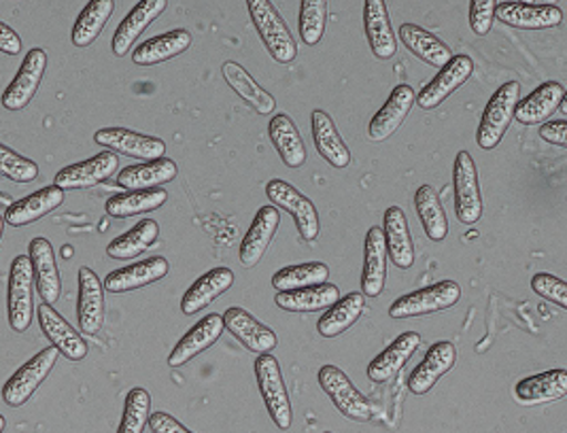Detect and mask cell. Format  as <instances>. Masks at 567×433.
Returning <instances> with one entry per match:
<instances>
[{
  "instance_id": "6da1fadb",
  "label": "cell",
  "mask_w": 567,
  "mask_h": 433,
  "mask_svg": "<svg viewBox=\"0 0 567 433\" xmlns=\"http://www.w3.org/2000/svg\"><path fill=\"white\" fill-rule=\"evenodd\" d=\"M247 9L251 13L259 39L272 55V60H277L279 64H291L298 55V45L279 9L270 0H247Z\"/></svg>"
},
{
  "instance_id": "7a4b0ae2",
  "label": "cell",
  "mask_w": 567,
  "mask_h": 433,
  "mask_svg": "<svg viewBox=\"0 0 567 433\" xmlns=\"http://www.w3.org/2000/svg\"><path fill=\"white\" fill-rule=\"evenodd\" d=\"M7 317L11 330L24 333L34 321V270L28 255H18L9 270Z\"/></svg>"
},
{
  "instance_id": "3957f363",
  "label": "cell",
  "mask_w": 567,
  "mask_h": 433,
  "mask_svg": "<svg viewBox=\"0 0 567 433\" xmlns=\"http://www.w3.org/2000/svg\"><path fill=\"white\" fill-rule=\"evenodd\" d=\"M256 381H258L261 400L266 404L272 423L281 432H287L293 423V408H291L289 391H287V384L281 374V365L272 353L258 355L256 359Z\"/></svg>"
},
{
  "instance_id": "277c9868",
  "label": "cell",
  "mask_w": 567,
  "mask_h": 433,
  "mask_svg": "<svg viewBox=\"0 0 567 433\" xmlns=\"http://www.w3.org/2000/svg\"><path fill=\"white\" fill-rule=\"evenodd\" d=\"M520 101V83L508 81L493 96L481 117V126L476 132V143L481 150H495L506 136L508 127L515 120L516 104Z\"/></svg>"
},
{
  "instance_id": "5b68a950",
  "label": "cell",
  "mask_w": 567,
  "mask_h": 433,
  "mask_svg": "<svg viewBox=\"0 0 567 433\" xmlns=\"http://www.w3.org/2000/svg\"><path fill=\"white\" fill-rule=\"evenodd\" d=\"M462 300V287L455 280H440L430 287H423L413 293H406L398 298L391 308L389 315L393 319H409V317H425V315H436L442 310H449Z\"/></svg>"
},
{
  "instance_id": "8992f818",
  "label": "cell",
  "mask_w": 567,
  "mask_h": 433,
  "mask_svg": "<svg viewBox=\"0 0 567 433\" xmlns=\"http://www.w3.org/2000/svg\"><path fill=\"white\" fill-rule=\"evenodd\" d=\"M266 196L270 198L275 208H284L293 217L302 240L312 243L319 238V231H321L319 213L315 204L310 203L305 194H300L293 185H289L284 178H272L266 185Z\"/></svg>"
},
{
  "instance_id": "52a82bcc",
  "label": "cell",
  "mask_w": 567,
  "mask_h": 433,
  "mask_svg": "<svg viewBox=\"0 0 567 433\" xmlns=\"http://www.w3.org/2000/svg\"><path fill=\"white\" fill-rule=\"evenodd\" d=\"M58 349H43L41 353L28 359L27 363L4 382L2 386V402L9 408H20L37 393V389L52 374L53 365L58 361Z\"/></svg>"
},
{
  "instance_id": "ba28073f",
  "label": "cell",
  "mask_w": 567,
  "mask_h": 433,
  "mask_svg": "<svg viewBox=\"0 0 567 433\" xmlns=\"http://www.w3.org/2000/svg\"><path fill=\"white\" fill-rule=\"evenodd\" d=\"M319 384H321L323 393L332 400V404L340 410V414L347 416L349 421L368 423L372 419L370 402L340 368L323 365L319 370Z\"/></svg>"
},
{
  "instance_id": "9c48e42d",
  "label": "cell",
  "mask_w": 567,
  "mask_h": 433,
  "mask_svg": "<svg viewBox=\"0 0 567 433\" xmlns=\"http://www.w3.org/2000/svg\"><path fill=\"white\" fill-rule=\"evenodd\" d=\"M455 181V213L460 224L474 226L483 217V198L478 185V168L467 152L457 153L453 166Z\"/></svg>"
},
{
  "instance_id": "30bf717a",
  "label": "cell",
  "mask_w": 567,
  "mask_h": 433,
  "mask_svg": "<svg viewBox=\"0 0 567 433\" xmlns=\"http://www.w3.org/2000/svg\"><path fill=\"white\" fill-rule=\"evenodd\" d=\"M45 71H48L45 50L34 48V50L28 51L18 75L13 76V81L0 96V104L4 106V111H24L32 99L37 96Z\"/></svg>"
},
{
  "instance_id": "8fae6325",
  "label": "cell",
  "mask_w": 567,
  "mask_h": 433,
  "mask_svg": "<svg viewBox=\"0 0 567 433\" xmlns=\"http://www.w3.org/2000/svg\"><path fill=\"white\" fill-rule=\"evenodd\" d=\"M94 143L104 150H113L138 162H154L166 157L164 141L147 134H138L128 127H103L94 134Z\"/></svg>"
},
{
  "instance_id": "7c38bea8",
  "label": "cell",
  "mask_w": 567,
  "mask_h": 433,
  "mask_svg": "<svg viewBox=\"0 0 567 433\" xmlns=\"http://www.w3.org/2000/svg\"><path fill=\"white\" fill-rule=\"evenodd\" d=\"M472 73H474V60L470 55H453L451 62L440 69L439 75L434 76L427 85H423V90L414 96V102L423 111H434L451 94H455V90H460Z\"/></svg>"
},
{
  "instance_id": "4fadbf2b",
  "label": "cell",
  "mask_w": 567,
  "mask_h": 433,
  "mask_svg": "<svg viewBox=\"0 0 567 433\" xmlns=\"http://www.w3.org/2000/svg\"><path fill=\"white\" fill-rule=\"evenodd\" d=\"M120 168V157L113 152H103L90 159H83L78 164H71L62 168L55 178L53 185L60 187L62 192H73V189H87L99 183H104L106 178L113 177Z\"/></svg>"
},
{
  "instance_id": "5bb4252c",
  "label": "cell",
  "mask_w": 567,
  "mask_h": 433,
  "mask_svg": "<svg viewBox=\"0 0 567 433\" xmlns=\"http://www.w3.org/2000/svg\"><path fill=\"white\" fill-rule=\"evenodd\" d=\"M224 328L233 333L234 338L251 353L256 355H266V353H272L279 344V338L277 333L266 328L264 323H259L258 319L254 315H249L247 310L234 306L228 308L224 315Z\"/></svg>"
},
{
  "instance_id": "9a60e30c",
  "label": "cell",
  "mask_w": 567,
  "mask_h": 433,
  "mask_svg": "<svg viewBox=\"0 0 567 433\" xmlns=\"http://www.w3.org/2000/svg\"><path fill=\"white\" fill-rule=\"evenodd\" d=\"M37 319L43 336L52 342L53 349H58V353H62L71 361H81L87 357L90 347L85 338L53 306L39 305Z\"/></svg>"
},
{
  "instance_id": "2e32d148",
  "label": "cell",
  "mask_w": 567,
  "mask_h": 433,
  "mask_svg": "<svg viewBox=\"0 0 567 433\" xmlns=\"http://www.w3.org/2000/svg\"><path fill=\"white\" fill-rule=\"evenodd\" d=\"M28 257L34 270V285H37L39 298L43 300V305H55L62 296V279L55 264L52 243L48 238L30 240Z\"/></svg>"
},
{
  "instance_id": "e0dca14e",
  "label": "cell",
  "mask_w": 567,
  "mask_h": 433,
  "mask_svg": "<svg viewBox=\"0 0 567 433\" xmlns=\"http://www.w3.org/2000/svg\"><path fill=\"white\" fill-rule=\"evenodd\" d=\"M281 226V213L279 208L270 206H261L256 213V219L251 224V228L247 229L240 249H238V257L240 264L245 268H256L259 261L264 259V255L268 251L277 229Z\"/></svg>"
},
{
  "instance_id": "ac0fdd59",
  "label": "cell",
  "mask_w": 567,
  "mask_h": 433,
  "mask_svg": "<svg viewBox=\"0 0 567 433\" xmlns=\"http://www.w3.org/2000/svg\"><path fill=\"white\" fill-rule=\"evenodd\" d=\"M79 330L96 336L104 326V282L92 268H79Z\"/></svg>"
},
{
  "instance_id": "d6986e66",
  "label": "cell",
  "mask_w": 567,
  "mask_h": 433,
  "mask_svg": "<svg viewBox=\"0 0 567 433\" xmlns=\"http://www.w3.org/2000/svg\"><path fill=\"white\" fill-rule=\"evenodd\" d=\"M495 18L502 24L520 30H544L564 22V11L557 4H532V2H502L495 4Z\"/></svg>"
},
{
  "instance_id": "ffe728a7",
  "label": "cell",
  "mask_w": 567,
  "mask_h": 433,
  "mask_svg": "<svg viewBox=\"0 0 567 433\" xmlns=\"http://www.w3.org/2000/svg\"><path fill=\"white\" fill-rule=\"evenodd\" d=\"M388 247L383 228L374 226L365 234V255L361 272V293L363 298H379L388 285Z\"/></svg>"
},
{
  "instance_id": "44dd1931",
  "label": "cell",
  "mask_w": 567,
  "mask_h": 433,
  "mask_svg": "<svg viewBox=\"0 0 567 433\" xmlns=\"http://www.w3.org/2000/svg\"><path fill=\"white\" fill-rule=\"evenodd\" d=\"M168 272H171V264L166 257H150V259L124 266L120 270H113L104 279V289L111 293H130L147 285H154L157 280L166 279Z\"/></svg>"
},
{
  "instance_id": "7402d4cb",
  "label": "cell",
  "mask_w": 567,
  "mask_h": 433,
  "mask_svg": "<svg viewBox=\"0 0 567 433\" xmlns=\"http://www.w3.org/2000/svg\"><path fill=\"white\" fill-rule=\"evenodd\" d=\"M224 331L226 328H224L221 315H217V312L207 315L181 338L177 347L168 355V365L171 368L187 365L194 357L203 355L205 351H208L221 338Z\"/></svg>"
},
{
  "instance_id": "603a6c76",
  "label": "cell",
  "mask_w": 567,
  "mask_h": 433,
  "mask_svg": "<svg viewBox=\"0 0 567 433\" xmlns=\"http://www.w3.org/2000/svg\"><path fill=\"white\" fill-rule=\"evenodd\" d=\"M168 9V0H141L134 4V9L124 18V22L117 25L115 34H113V53L117 58H124L134 43L138 41V37L154 24L155 20Z\"/></svg>"
},
{
  "instance_id": "cb8c5ba5",
  "label": "cell",
  "mask_w": 567,
  "mask_h": 433,
  "mask_svg": "<svg viewBox=\"0 0 567 433\" xmlns=\"http://www.w3.org/2000/svg\"><path fill=\"white\" fill-rule=\"evenodd\" d=\"M62 203H64V192L55 185H48L27 198L9 204L2 219L13 228H27L30 224L48 217L58 206H62Z\"/></svg>"
},
{
  "instance_id": "d4e9b609",
  "label": "cell",
  "mask_w": 567,
  "mask_h": 433,
  "mask_svg": "<svg viewBox=\"0 0 567 433\" xmlns=\"http://www.w3.org/2000/svg\"><path fill=\"white\" fill-rule=\"evenodd\" d=\"M414 90L411 85L402 83L398 85L388 102L383 104V109L370 120V126H368V136L374 141V143H383L388 141L391 134L398 132V127L404 124V120L409 117V113L413 111L414 104Z\"/></svg>"
},
{
  "instance_id": "484cf974",
  "label": "cell",
  "mask_w": 567,
  "mask_h": 433,
  "mask_svg": "<svg viewBox=\"0 0 567 433\" xmlns=\"http://www.w3.org/2000/svg\"><path fill=\"white\" fill-rule=\"evenodd\" d=\"M457 361V349L453 347V342H436L432 344V349L425 353V359L416 365L409 379V389L413 391L414 395H425L430 393L436 382L453 370Z\"/></svg>"
},
{
  "instance_id": "4316f807",
  "label": "cell",
  "mask_w": 567,
  "mask_h": 433,
  "mask_svg": "<svg viewBox=\"0 0 567 433\" xmlns=\"http://www.w3.org/2000/svg\"><path fill=\"white\" fill-rule=\"evenodd\" d=\"M383 236L393 266L409 270L414 264V245L409 217L400 206H389L383 217Z\"/></svg>"
},
{
  "instance_id": "83f0119b",
  "label": "cell",
  "mask_w": 567,
  "mask_h": 433,
  "mask_svg": "<svg viewBox=\"0 0 567 433\" xmlns=\"http://www.w3.org/2000/svg\"><path fill=\"white\" fill-rule=\"evenodd\" d=\"M234 285V272L226 266L213 268L200 279L194 280V285L185 291L181 300V312L183 315H198L207 306L213 305L219 296H224Z\"/></svg>"
},
{
  "instance_id": "f1b7e54d",
  "label": "cell",
  "mask_w": 567,
  "mask_h": 433,
  "mask_svg": "<svg viewBox=\"0 0 567 433\" xmlns=\"http://www.w3.org/2000/svg\"><path fill=\"white\" fill-rule=\"evenodd\" d=\"M566 101V87L557 81H546L536 87L527 99L516 104L515 120L523 126L544 124Z\"/></svg>"
},
{
  "instance_id": "f546056e",
  "label": "cell",
  "mask_w": 567,
  "mask_h": 433,
  "mask_svg": "<svg viewBox=\"0 0 567 433\" xmlns=\"http://www.w3.org/2000/svg\"><path fill=\"white\" fill-rule=\"evenodd\" d=\"M363 25L370 50L379 60H391L398 51L395 34L391 28V16L383 0H365L363 2Z\"/></svg>"
},
{
  "instance_id": "4dcf8cb0",
  "label": "cell",
  "mask_w": 567,
  "mask_h": 433,
  "mask_svg": "<svg viewBox=\"0 0 567 433\" xmlns=\"http://www.w3.org/2000/svg\"><path fill=\"white\" fill-rule=\"evenodd\" d=\"M421 347L416 331L400 333L381 355L374 357L368 365V379L372 382H388L409 363V359Z\"/></svg>"
},
{
  "instance_id": "1f68e13d",
  "label": "cell",
  "mask_w": 567,
  "mask_h": 433,
  "mask_svg": "<svg viewBox=\"0 0 567 433\" xmlns=\"http://www.w3.org/2000/svg\"><path fill=\"white\" fill-rule=\"evenodd\" d=\"M567 393V370L557 368L544 374H536L529 379L516 382L515 398L525 406H538L546 402L564 400Z\"/></svg>"
},
{
  "instance_id": "d6a6232c",
  "label": "cell",
  "mask_w": 567,
  "mask_h": 433,
  "mask_svg": "<svg viewBox=\"0 0 567 433\" xmlns=\"http://www.w3.org/2000/svg\"><path fill=\"white\" fill-rule=\"evenodd\" d=\"M310 126H312V141L319 155L334 168H347L351 164V152L344 145L334 120L326 111L315 109L310 115Z\"/></svg>"
},
{
  "instance_id": "836d02e7",
  "label": "cell",
  "mask_w": 567,
  "mask_h": 433,
  "mask_svg": "<svg viewBox=\"0 0 567 433\" xmlns=\"http://www.w3.org/2000/svg\"><path fill=\"white\" fill-rule=\"evenodd\" d=\"M189 48H192V34L185 28H175L171 32H164L159 37L147 39L145 43L136 45V50L132 51V62L138 66H155L177 58Z\"/></svg>"
},
{
  "instance_id": "e575fe53",
  "label": "cell",
  "mask_w": 567,
  "mask_h": 433,
  "mask_svg": "<svg viewBox=\"0 0 567 433\" xmlns=\"http://www.w3.org/2000/svg\"><path fill=\"white\" fill-rule=\"evenodd\" d=\"M177 175H179L177 164L171 157H162L154 162L126 166L117 175V185L126 192H143V189H155L164 183H171L177 178Z\"/></svg>"
},
{
  "instance_id": "d590c367",
  "label": "cell",
  "mask_w": 567,
  "mask_h": 433,
  "mask_svg": "<svg viewBox=\"0 0 567 433\" xmlns=\"http://www.w3.org/2000/svg\"><path fill=\"white\" fill-rule=\"evenodd\" d=\"M340 300V289L332 282H321L296 291H284L277 293L275 305L285 312H321Z\"/></svg>"
},
{
  "instance_id": "8d00e7d4",
  "label": "cell",
  "mask_w": 567,
  "mask_h": 433,
  "mask_svg": "<svg viewBox=\"0 0 567 433\" xmlns=\"http://www.w3.org/2000/svg\"><path fill=\"white\" fill-rule=\"evenodd\" d=\"M400 41L419 60H423L425 64H430L434 69L446 66L451 62V58H453L451 48L446 43H442L436 34H432L430 30H425L421 25H400Z\"/></svg>"
},
{
  "instance_id": "74e56055",
  "label": "cell",
  "mask_w": 567,
  "mask_h": 433,
  "mask_svg": "<svg viewBox=\"0 0 567 433\" xmlns=\"http://www.w3.org/2000/svg\"><path fill=\"white\" fill-rule=\"evenodd\" d=\"M268 134L287 168H300L307 162V145L289 115H275L268 124Z\"/></svg>"
},
{
  "instance_id": "f35d334b",
  "label": "cell",
  "mask_w": 567,
  "mask_h": 433,
  "mask_svg": "<svg viewBox=\"0 0 567 433\" xmlns=\"http://www.w3.org/2000/svg\"><path fill=\"white\" fill-rule=\"evenodd\" d=\"M221 75L226 79V83L233 87L234 92L247 102L254 111H258L259 115H268L275 111L277 102L275 99L256 83V79L249 75L238 62L228 60L221 66Z\"/></svg>"
},
{
  "instance_id": "ab89813d",
  "label": "cell",
  "mask_w": 567,
  "mask_h": 433,
  "mask_svg": "<svg viewBox=\"0 0 567 433\" xmlns=\"http://www.w3.org/2000/svg\"><path fill=\"white\" fill-rule=\"evenodd\" d=\"M365 306L363 293H349L344 298H340L336 305L330 306L326 310V315L317 321V331L323 338H338L340 333L351 330L358 321H360L361 312Z\"/></svg>"
},
{
  "instance_id": "60d3db41",
  "label": "cell",
  "mask_w": 567,
  "mask_h": 433,
  "mask_svg": "<svg viewBox=\"0 0 567 433\" xmlns=\"http://www.w3.org/2000/svg\"><path fill=\"white\" fill-rule=\"evenodd\" d=\"M159 236V226L154 219H143L134 228L128 229L126 234L117 236L115 240L109 243L106 255L117 261H130L136 259L138 255L145 254Z\"/></svg>"
},
{
  "instance_id": "b9f144b4",
  "label": "cell",
  "mask_w": 567,
  "mask_h": 433,
  "mask_svg": "<svg viewBox=\"0 0 567 433\" xmlns=\"http://www.w3.org/2000/svg\"><path fill=\"white\" fill-rule=\"evenodd\" d=\"M168 200V192L162 187L155 189H143V192H126V194H117L111 196L106 200V213L115 219H128L134 215H145V213H154L159 206H164Z\"/></svg>"
},
{
  "instance_id": "7bdbcfd3",
  "label": "cell",
  "mask_w": 567,
  "mask_h": 433,
  "mask_svg": "<svg viewBox=\"0 0 567 433\" xmlns=\"http://www.w3.org/2000/svg\"><path fill=\"white\" fill-rule=\"evenodd\" d=\"M414 208L427 238L442 243L449 234V217L444 213L439 192L432 185H421L414 194Z\"/></svg>"
},
{
  "instance_id": "ee69618b",
  "label": "cell",
  "mask_w": 567,
  "mask_h": 433,
  "mask_svg": "<svg viewBox=\"0 0 567 433\" xmlns=\"http://www.w3.org/2000/svg\"><path fill=\"white\" fill-rule=\"evenodd\" d=\"M115 11L113 0H92L85 4V9L79 13L78 22L73 25L71 41L75 48H90L101 34L104 25L111 20Z\"/></svg>"
},
{
  "instance_id": "f6af8a7d",
  "label": "cell",
  "mask_w": 567,
  "mask_h": 433,
  "mask_svg": "<svg viewBox=\"0 0 567 433\" xmlns=\"http://www.w3.org/2000/svg\"><path fill=\"white\" fill-rule=\"evenodd\" d=\"M330 279V268L323 261H309V264H296V266H287L284 270H279L272 277V287L284 293V291H296V289H305L312 285H321Z\"/></svg>"
},
{
  "instance_id": "bcb514c9",
  "label": "cell",
  "mask_w": 567,
  "mask_h": 433,
  "mask_svg": "<svg viewBox=\"0 0 567 433\" xmlns=\"http://www.w3.org/2000/svg\"><path fill=\"white\" fill-rule=\"evenodd\" d=\"M152 416V395L143 386L130 389L117 433H143Z\"/></svg>"
},
{
  "instance_id": "7dc6e473",
  "label": "cell",
  "mask_w": 567,
  "mask_h": 433,
  "mask_svg": "<svg viewBox=\"0 0 567 433\" xmlns=\"http://www.w3.org/2000/svg\"><path fill=\"white\" fill-rule=\"evenodd\" d=\"M326 22H328V2L326 0H302L300 2V18L298 28L300 37L307 45L321 43L326 34Z\"/></svg>"
},
{
  "instance_id": "c3c4849f",
  "label": "cell",
  "mask_w": 567,
  "mask_h": 433,
  "mask_svg": "<svg viewBox=\"0 0 567 433\" xmlns=\"http://www.w3.org/2000/svg\"><path fill=\"white\" fill-rule=\"evenodd\" d=\"M0 175L16 183H32L39 177V166L37 162L0 143Z\"/></svg>"
},
{
  "instance_id": "681fc988",
  "label": "cell",
  "mask_w": 567,
  "mask_h": 433,
  "mask_svg": "<svg viewBox=\"0 0 567 433\" xmlns=\"http://www.w3.org/2000/svg\"><path fill=\"white\" fill-rule=\"evenodd\" d=\"M532 289L553 305L561 306L567 308V282L566 280L559 279V277H553V275H546L540 272L532 279Z\"/></svg>"
},
{
  "instance_id": "f907efd6",
  "label": "cell",
  "mask_w": 567,
  "mask_h": 433,
  "mask_svg": "<svg viewBox=\"0 0 567 433\" xmlns=\"http://www.w3.org/2000/svg\"><path fill=\"white\" fill-rule=\"evenodd\" d=\"M495 18V2L493 0H472L470 2V25L474 34L487 37Z\"/></svg>"
},
{
  "instance_id": "816d5d0a",
  "label": "cell",
  "mask_w": 567,
  "mask_h": 433,
  "mask_svg": "<svg viewBox=\"0 0 567 433\" xmlns=\"http://www.w3.org/2000/svg\"><path fill=\"white\" fill-rule=\"evenodd\" d=\"M150 427L154 433H194L187 427H183L175 416H171L168 412H154L150 416Z\"/></svg>"
},
{
  "instance_id": "f5cc1de1",
  "label": "cell",
  "mask_w": 567,
  "mask_h": 433,
  "mask_svg": "<svg viewBox=\"0 0 567 433\" xmlns=\"http://www.w3.org/2000/svg\"><path fill=\"white\" fill-rule=\"evenodd\" d=\"M540 136L546 141V143H550V145H555V147H561V150H566L567 147V122L566 120H559V122H550V124H542L540 127Z\"/></svg>"
},
{
  "instance_id": "db71d44e",
  "label": "cell",
  "mask_w": 567,
  "mask_h": 433,
  "mask_svg": "<svg viewBox=\"0 0 567 433\" xmlns=\"http://www.w3.org/2000/svg\"><path fill=\"white\" fill-rule=\"evenodd\" d=\"M22 51V39L11 25L0 22V53L18 55Z\"/></svg>"
},
{
  "instance_id": "11a10c76",
  "label": "cell",
  "mask_w": 567,
  "mask_h": 433,
  "mask_svg": "<svg viewBox=\"0 0 567 433\" xmlns=\"http://www.w3.org/2000/svg\"><path fill=\"white\" fill-rule=\"evenodd\" d=\"M4 427H7V421H4V416L0 414V433L4 432Z\"/></svg>"
},
{
  "instance_id": "9f6ffc18",
  "label": "cell",
  "mask_w": 567,
  "mask_h": 433,
  "mask_svg": "<svg viewBox=\"0 0 567 433\" xmlns=\"http://www.w3.org/2000/svg\"><path fill=\"white\" fill-rule=\"evenodd\" d=\"M2 234H4V219L0 217V240H2Z\"/></svg>"
},
{
  "instance_id": "6f0895ef",
  "label": "cell",
  "mask_w": 567,
  "mask_h": 433,
  "mask_svg": "<svg viewBox=\"0 0 567 433\" xmlns=\"http://www.w3.org/2000/svg\"><path fill=\"white\" fill-rule=\"evenodd\" d=\"M326 433H332V432H326Z\"/></svg>"
}]
</instances>
